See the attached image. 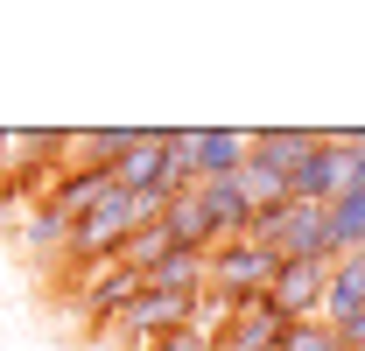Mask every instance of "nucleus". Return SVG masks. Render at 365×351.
I'll list each match as a JSON object with an SVG mask.
<instances>
[{
	"label": "nucleus",
	"instance_id": "dca6fc26",
	"mask_svg": "<svg viewBox=\"0 0 365 351\" xmlns=\"http://www.w3.org/2000/svg\"><path fill=\"white\" fill-rule=\"evenodd\" d=\"M162 232H169L176 246H204V253H211V232H204V211H197V197H190V190L162 204Z\"/></svg>",
	"mask_w": 365,
	"mask_h": 351
},
{
	"label": "nucleus",
	"instance_id": "a211bd4d",
	"mask_svg": "<svg viewBox=\"0 0 365 351\" xmlns=\"http://www.w3.org/2000/svg\"><path fill=\"white\" fill-rule=\"evenodd\" d=\"M148 351H218V337L197 330V323H182V330H169V337H155Z\"/></svg>",
	"mask_w": 365,
	"mask_h": 351
},
{
	"label": "nucleus",
	"instance_id": "4468645a",
	"mask_svg": "<svg viewBox=\"0 0 365 351\" xmlns=\"http://www.w3.org/2000/svg\"><path fill=\"white\" fill-rule=\"evenodd\" d=\"M246 141H253V155H260V162L295 169V162L317 148V127H260V133H246Z\"/></svg>",
	"mask_w": 365,
	"mask_h": 351
},
{
	"label": "nucleus",
	"instance_id": "423d86ee",
	"mask_svg": "<svg viewBox=\"0 0 365 351\" xmlns=\"http://www.w3.org/2000/svg\"><path fill=\"white\" fill-rule=\"evenodd\" d=\"M281 330H288V316H281L267 295H253V302H232L225 309L218 351H281Z\"/></svg>",
	"mask_w": 365,
	"mask_h": 351
},
{
	"label": "nucleus",
	"instance_id": "6ab92c4d",
	"mask_svg": "<svg viewBox=\"0 0 365 351\" xmlns=\"http://www.w3.org/2000/svg\"><path fill=\"white\" fill-rule=\"evenodd\" d=\"M351 133V155H359V183H365V127H344Z\"/></svg>",
	"mask_w": 365,
	"mask_h": 351
},
{
	"label": "nucleus",
	"instance_id": "39448f33",
	"mask_svg": "<svg viewBox=\"0 0 365 351\" xmlns=\"http://www.w3.org/2000/svg\"><path fill=\"white\" fill-rule=\"evenodd\" d=\"M323 288H330V260H281L267 302L288 323H309V316H323Z\"/></svg>",
	"mask_w": 365,
	"mask_h": 351
},
{
	"label": "nucleus",
	"instance_id": "f8f14e48",
	"mask_svg": "<svg viewBox=\"0 0 365 351\" xmlns=\"http://www.w3.org/2000/svg\"><path fill=\"white\" fill-rule=\"evenodd\" d=\"M232 183H239V197L253 204V218H260V211H281V204L295 197V190H288V169H274V162H260L253 148H246V162H239V176H232Z\"/></svg>",
	"mask_w": 365,
	"mask_h": 351
},
{
	"label": "nucleus",
	"instance_id": "2eb2a0df",
	"mask_svg": "<svg viewBox=\"0 0 365 351\" xmlns=\"http://www.w3.org/2000/svg\"><path fill=\"white\" fill-rule=\"evenodd\" d=\"M21 246H29L36 260H56V253H71V218H56L49 204H36V211H29V225H21Z\"/></svg>",
	"mask_w": 365,
	"mask_h": 351
},
{
	"label": "nucleus",
	"instance_id": "1a4fd4ad",
	"mask_svg": "<svg viewBox=\"0 0 365 351\" xmlns=\"http://www.w3.org/2000/svg\"><path fill=\"white\" fill-rule=\"evenodd\" d=\"M190 323V302H176V295H155V288H140L134 302L120 309V323L113 330H127L134 337V351H148L155 337H169V330H182Z\"/></svg>",
	"mask_w": 365,
	"mask_h": 351
},
{
	"label": "nucleus",
	"instance_id": "f3484780",
	"mask_svg": "<svg viewBox=\"0 0 365 351\" xmlns=\"http://www.w3.org/2000/svg\"><path fill=\"white\" fill-rule=\"evenodd\" d=\"M281 351H344V337H337L323 316H309V323H288V330H281Z\"/></svg>",
	"mask_w": 365,
	"mask_h": 351
},
{
	"label": "nucleus",
	"instance_id": "9b49d317",
	"mask_svg": "<svg viewBox=\"0 0 365 351\" xmlns=\"http://www.w3.org/2000/svg\"><path fill=\"white\" fill-rule=\"evenodd\" d=\"M351 316H365V253H337L330 260V288H323V323L344 330Z\"/></svg>",
	"mask_w": 365,
	"mask_h": 351
},
{
	"label": "nucleus",
	"instance_id": "9d476101",
	"mask_svg": "<svg viewBox=\"0 0 365 351\" xmlns=\"http://www.w3.org/2000/svg\"><path fill=\"white\" fill-rule=\"evenodd\" d=\"M140 295V274L127 260H98L85 267V316L91 323H120V309Z\"/></svg>",
	"mask_w": 365,
	"mask_h": 351
},
{
	"label": "nucleus",
	"instance_id": "aec40b11",
	"mask_svg": "<svg viewBox=\"0 0 365 351\" xmlns=\"http://www.w3.org/2000/svg\"><path fill=\"white\" fill-rule=\"evenodd\" d=\"M0 218H7V197H0Z\"/></svg>",
	"mask_w": 365,
	"mask_h": 351
},
{
	"label": "nucleus",
	"instance_id": "f257e3e1",
	"mask_svg": "<svg viewBox=\"0 0 365 351\" xmlns=\"http://www.w3.org/2000/svg\"><path fill=\"white\" fill-rule=\"evenodd\" d=\"M246 239L267 246L274 260H330V218L323 204H302V197H288L281 211H260Z\"/></svg>",
	"mask_w": 365,
	"mask_h": 351
},
{
	"label": "nucleus",
	"instance_id": "20e7f679",
	"mask_svg": "<svg viewBox=\"0 0 365 351\" xmlns=\"http://www.w3.org/2000/svg\"><path fill=\"white\" fill-rule=\"evenodd\" d=\"M113 183L134 190V197H155V204L182 197V176H176V162H169V127H140V141L113 162Z\"/></svg>",
	"mask_w": 365,
	"mask_h": 351
},
{
	"label": "nucleus",
	"instance_id": "0eeeda50",
	"mask_svg": "<svg viewBox=\"0 0 365 351\" xmlns=\"http://www.w3.org/2000/svg\"><path fill=\"white\" fill-rule=\"evenodd\" d=\"M140 288H155V295H176V302H197V295L211 288V253H204V246H169L162 260L140 274Z\"/></svg>",
	"mask_w": 365,
	"mask_h": 351
},
{
	"label": "nucleus",
	"instance_id": "ddd939ff",
	"mask_svg": "<svg viewBox=\"0 0 365 351\" xmlns=\"http://www.w3.org/2000/svg\"><path fill=\"white\" fill-rule=\"evenodd\" d=\"M323 218H330V260L337 253H365V183H351L337 204H323Z\"/></svg>",
	"mask_w": 365,
	"mask_h": 351
},
{
	"label": "nucleus",
	"instance_id": "6e6552de",
	"mask_svg": "<svg viewBox=\"0 0 365 351\" xmlns=\"http://www.w3.org/2000/svg\"><path fill=\"white\" fill-rule=\"evenodd\" d=\"M197 197V211H204V232H211V246H232V239H246L253 232V204L239 197V183H197L190 190Z\"/></svg>",
	"mask_w": 365,
	"mask_h": 351
},
{
	"label": "nucleus",
	"instance_id": "7ed1b4c3",
	"mask_svg": "<svg viewBox=\"0 0 365 351\" xmlns=\"http://www.w3.org/2000/svg\"><path fill=\"white\" fill-rule=\"evenodd\" d=\"M281 260H274L267 246H253V239H232V246H211V288L204 295H218V302H253V295H267Z\"/></svg>",
	"mask_w": 365,
	"mask_h": 351
},
{
	"label": "nucleus",
	"instance_id": "f03ea898",
	"mask_svg": "<svg viewBox=\"0 0 365 351\" xmlns=\"http://www.w3.org/2000/svg\"><path fill=\"white\" fill-rule=\"evenodd\" d=\"M359 183V155H351V133H317V148L288 169V190L302 204H337L344 190Z\"/></svg>",
	"mask_w": 365,
	"mask_h": 351
}]
</instances>
